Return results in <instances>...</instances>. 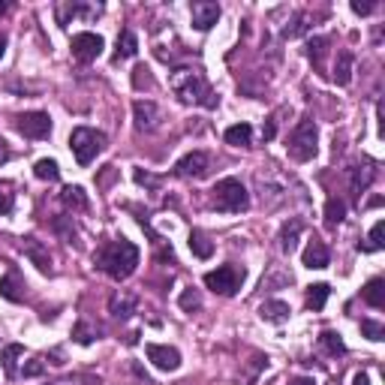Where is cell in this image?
<instances>
[{
    "mask_svg": "<svg viewBox=\"0 0 385 385\" xmlns=\"http://www.w3.org/2000/svg\"><path fill=\"white\" fill-rule=\"evenodd\" d=\"M63 205L67 208H76V211H85L88 208V196L81 187H67L63 190Z\"/></svg>",
    "mask_w": 385,
    "mask_h": 385,
    "instance_id": "obj_30",
    "label": "cell"
},
{
    "mask_svg": "<svg viewBox=\"0 0 385 385\" xmlns=\"http://www.w3.org/2000/svg\"><path fill=\"white\" fill-rule=\"evenodd\" d=\"M139 51V40H136L133 31H121L117 36V49H115V60H126V58H136Z\"/></svg>",
    "mask_w": 385,
    "mask_h": 385,
    "instance_id": "obj_19",
    "label": "cell"
},
{
    "mask_svg": "<svg viewBox=\"0 0 385 385\" xmlns=\"http://www.w3.org/2000/svg\"><path fill=\"white\" fill-rule=\"evenodd\" d=\"M108 310H112L115 319H126L136 310V298L126 295V292H117V295H112V301H108Z\"/></svg>",
    "mask_w": 385,
    "mask_h": 385,
    "instance_id": "obj_22",
    "label": "cell"
},
{
    "mask_svg": "<svg viewBox=\"0 0 385 385\" xmlns=\"http://www.w3.org/2000/svg\"><path fill=\"white\" fill-rule=\"evenodd\" d=\"M33 175L40 178V181H58L60 178V169H58V163H54V160H36Z\"/></svg>",
    "mask_w": 385,
    "mask_h": 385,
    "instance_id": "obj_29",
    "label": "cell"
},
{
    "mask_svg": "<svg viewBox=\"0 0 385 385\" xmlns=\"http://www.w3.org/2000/svg\"><path fill=\"white\" fill-rule=\"evenodd\" d=\"M0 295L6 301H22V292H18V283L13 274H6V277H0Z\"/></svg>",
    "mask_w": 385,
    "mask_h": 385,
    "instance_id": "obj_34",
    "label": "cell"
},
{
    "mask_svg": "<svg viewBox=\"0 0 385 385\" xmlns=\"http://www.w3.org/2000/svg\"><path fill=\"white\" fill-rule=\"evenodd\" d=\"M103 36L99 33H76L72 36V58H76L79 63H90V60H97L99 54H103Z\"/></svg>",
    "mask_w": 385,
    "mask_h": 385,
    "instance_id": "obj_8",
    "label": "cell"
},
{
    "mask_svg": "<svg viewBox=\"0 0 385 385\" xmlns=\"http://www.w3.org/2000/svg\"><path fill=\"white\" fill-rule=\"evenodd\" d=\"M307 15H298L295 22H292V27H286V31H283V36H286V40H295V36H301V33H307Z\"/></svg>",
    "mask_w": 385,
    "mask_h": 385,
    "instance_id": "obj_38",
    "label": "cell"
},
{
    "mask_svg": "<svg viewBox=\"0 0 385 385\" xmlns=\"http://www.w3.org/2000/svg\"><path fill=\"white\" fill-rule=\"evenodd\" d=\"M301 229H304V223H301L298 217H292L289 223L280 229V250H283V253H292V250H295V244H298V235H301Z\"/></svg>",
    "mask_w": 385,
    "mask_h": 385,
    "instance_id": "obj_17",
    "label": "cell"
},
{
    "mask_svg": "<svg viewBox=\"0 0 385 385\" xmlns=\"http://www.w3.org/2000/svg\"><path fill=\"white\" fill-rule=\"evenodd\" d=\"M319 343H322V350L328 352V355H346V343H343V337L337 334V331H322L319 334Z\"/></svg>",
    "mask_w": 385,
    "mask_h": 385,
    "instance_id": "obj_27",
    "label": "cell"
},
{
    "mask_svg": "<svg viewBox=\"0 0 385 385\" xmlns=\"http://www.w3.org/2000/svg\"><path fill=\"white\" fill-rule=\"evenodd\" d=\"M328 45H331V40H328V36H313V40L307 42V54H310V60H313V67H316V69H322V67H325Z\"/></svg>",
    "mask_w": 385,
    "mask_h": 385,
    "instance_id": "obj_23",
    "label": "cell"
},
{
    "mask_svg": "<svg viewBox=\"0 0 385 385\" xmlns=\"http://www.w3.org/2000/svg\"><path fill=\"white\" fill-rule=\"evenodd\" d=\"M328 292H331V289H328L325 283H313V286L307 289V307L310 310H322L325 301H328Z\"/></svg>",
    "mask_w": 385,
    "mask_h": 385,
    "instance_id": "obj_28",
    "label": "cell"
},
{
    "mask_svg": "<svg viewBox=\"0 0 385 385\" xmlns=\"http://www.w3.org/2000/svg\"><path fill=\"white\" fill-rule=\"evenodd\" d=\"M24 355V346L22 343H9V346H3V352H0V361H3V373L6 377H15V364H18V359Z\"/></svg>",
    "mask_w": 385,
    "mask_h": 385,
    "instance_id": "obj_25",
    "label": "cell"
},
{
    "mask_svg": "<svg viewBox=\"0 0 385 385\" xmlns=\"http://www.w3.org/2000/svg\"><path fill=\"white\" fill-rule=\"evenodd\" d=\"M289 313H292L289 304H286V301H277V298H274V301H265V304L259 307V316L265 319V322H274V325L286 322Z\"/></svg>",
    "mask_w": 385,
    "mask_h": 385,
    "instance_id": "obj_15",
    "label": "cell"
},
{
    "mask_svg": "<svg viewBox=\"0 0 385 385\" xmlns=\"http://www.w3.org/2000/svg\"><path fill=\"white\" fill-rule=\"evenodd\" d=\"M22 250H24V256H27V259H31L42 274H51V256H49V250H45L42 241H36V238H24V241H22Z\"/></svg>",
    "mask_w": 385,
    "mask_h": 385,
    "instance_id": "obj_13",
    "label": "cell"
},
{
    "mask_svg": "<svg viewBox=\"0 0 385 385\" xmlns=\"http://www.w3.org/2000/svg\"><path fill=\"white\" fill-rule=\"evenodd\" d=\"M292 385H313V382H310V379H304V377H301V379H295V382H292Z\"/></svg>",
    "mask_w": 385,
    "mask_h": 385,
    "instance_id": "obj_43",
    "label": "cell"
},
{
    "mask_svg": "<svg viewBox=\"0 0 385 385\" xmlns=\"http://www.w3.org/2000/svg\"><path fill=\"white\" fill-rule=\"evenodd\" d=\"M69 148L76 154L79 166H90L97 160V154L106 148V136L99 130H90V126H76L69 136Z\"/></svg>",
    "mask_w": 385,
    "mask_h": 385,
    "instance_id": "obj_5",
    "label": "cell"
},
{
    "mask_svg": "<svg viewBox=\"0 0 385 385\" xmlns=\"http://www.w3.org/2000/svg\"><path fill=\"white\" fill-rule=\"evenodd\" d=\"M361 295H364V301H368L370 307H377V310H382L385 307V283L379 280V277H373V280H368V286L361 289Z\"/></svg>",
    "mask_w": 385,
    "mask_h": 385,
    "instance_id": "obj_21",
    "label": "cell"
},
{
    "mask_svg": "<svg viewBox=\"0 0 385 385\" xmlns=\"http://www.w3.org/2000/svg\"><path fill=\"white\" fill-rule=\"evenodd\" d=\"M133 117H136V130H157L160 121H163V112L157 108V103H151V99H136L133 106Z\"/></svg>",
    "mask_w": 385,
    "mask_h": 385,
    "instance_id": "obj_10",
    "label": "cell"
},
{
    "mask_svg": "<svg viewBox=\"0 0 385 385\" xmlns=\"http://www.w3.org/2000/svg\"><path fill=\"white\" fill-rule=\"evenodd\" d=\"M133 85H136V90H142V88H151V85H154L151 69L145 67V63H139V67L133 69Z\"/></svg>",
    "mask_w": 385,
    "mask_h": 385,
    "instance_id": "obj_37",
    "label": "cell"
},
{
    "mask_svg": "<svg viewBox=\"0 0 385 385\" xmlns=\"http://www.w3.org/2000/svg\"><path fill=\"white\" fill-rule=\"evenodd\" d=\"M343 220H346V202L343 199H328L325 202V223L334 229V226H341Z\"/></svg>",
    "mask_w": 385,
    "mask_h": 385,
    "instance_id": "obj_26",
    "label": "cell"
},
{
    "mask_svg": "<svg viewBox=\"0 0 385 385\" xmlns=\"http://www.w3.org/2000/svg\"><path fill=\"white\" fill-rule=\"evenodd\" d=\"M385 220H379V223H373V229H370V238H368V244L361 247V250H382L385 247Z\"/></svg>",
    "mask_w": 385,
    "mask_h": 385,
    "instance_id": "obj_32",
    "label": "cell"
},
{
    "mask_svg": "<svg viewBox=\"0 0 385 385\" xmlns=\"http://www.w3.org/2000/svg\"><path fill=\"white\" fill-rule=\"evenodd\" d=\"M13 202H15L13 184H6V181H0V214H9V211H13Z\"/></svg>",
    "mask_w": 385,
    "mask_h": 385,
    "instance_id": "obj_36",
    "label": "cell"
},
{
    "mask_svg": "<svg viewBox=\"0 0 385 385\" xmlns=\"http://www.w3.org/2000/svg\"><path fill=\"white\" fill-rule=\"evenodd\" d=\"M361 334L373 343H382L385 341V325L382 322H373V319H361Z\"/></svg>",
    "mask_w": 385,
    "mask_h": 385,
    "instance_id": "obj_31",
    "label": "cell"
},
{
    "mask_svg": "<svg viewBox=\"0 0 385 385\" xmlns=\"http://www.w3.org/2000/svg\"><path fill=\"white\" fill-rule=\"evenodd\" d=\"M169 85H172V90H175V97L181 99V103H187V106L217 108V103H220V97L211 90L205 76H202L199 69H192V67H178L169 76Z\"/></svg>",
    "mask_w": 385,
    "mask_h": 385,
    "instance_id": "obj_1",
    "label": "cell"
},
{
    "mask_svg": "<svg viewBox=\"0 0 385 385\" xmlns=\"http://www.w3.org/2000/svg\"><path fill=\"white\" fill-rule=\"evenodd\" d=\"M352 63H355V58H352V51H337V60H334V81L337 85H350L352 81Z\"/></svg>",
    "mask_w": 385,
    "mask_h": 385,
    "instance_id": "obj_16",
    "label": "cell"
},
{
    "mask_svg": "<svg viewBox=\"0 0 385 385\" xmlns=\"http://www.w3.org/2000/svg\"><path fill=\"white\" fill-rule=\"evenodd\" d=\"M211 205L223 211V214H241V211L250 208V196H247V190L238 178H223L211 190Z\"/></svg>",
    "mask_w": 385,
    "mask_h": 385,
    "instance_id": "obj_3",
    "label": "cell"
},
{
    "mask_svg": "<svg viewBox=\"0 0 385 385\" xmlns=\"http://www.w3.org/2000/svg\"><path fill=\"white\" fill-rule=\"evenodd\" d=\"M352 385H370V377H368V373H355Z\"/></svg>",
    "mask_w": 385,
    "mask_h": 385,
    "instance_id": "obj_41",
    "label": "cell"
},
{
    "mask_svg": "<svg viewBox=\"0 0 385 385\" xmlns=\"http://www.w3.org/2000/svg\"><path fill=\"white\" fill-rule=\"evenodd\" d=\"M301 262H304V268H316V271H322L328 268V262H331V253H328V247L322 241H310L304 247V256H301Z\"/></svg>",
    "mask_w": 385,
    "mask_h": 385,
    "instance_id": "obj_14",
    "label": "cell"
},
{
    "mask_svg": "<svg viewBox=\"0 0 385 385\" xmlns=\"http://www.w3.org/2000/svg\"><path fill=\"white\" fill-rule=\"evenodd\" d=\"M205 286L211 292H217V295H235L244 286V268H238V265H220L217 271L205 274Z\"/></svg>",
    "mask_w": 385,
    "mask_h": 385,
    "instance_id": "obj_6",
    "label": "cell"
},
{
    "mask_svg": "<svg viewBox=\"0 0 385 385\" xmlns=\"http://www.w3.org/2000/svg\"><path fill=\"white\" fill-rule=\"evenodd\" d=\"M226 145H235V148H247L253 139V126L250 124H235V126H229L226 130Z\"/></svg>",
    "mask_w": 385,
    "mask_h": 385,
    "instance_id": "obj_20",
    "label": "cell"
},
{
    "mask_svg": "<svg viewBox=\"0 0 385 385\" xmlns=\"http://www.w3.org/2000/svg\"><path fill=\"white\" fill-rule=\"evenodd\" d=\"M3 51H6V36H0V58H3Z\"/></svg>",
    "mask_w": 385,
    "mask_h": 385,
    "instance_id": "obj_42",
    "label": "cell"
},
{
    "mask_svg": "<svg viewBox=\"0 0 385 385\" xmlns=\"http://www.w3.org/2000/svg\"><path fill=\"white\" fill-rule=\"evenodd\" d=\"M6 13V3H3V0H0V15H3Z\"/></svg>",
    "mask_w": 385,
    "mask_h": 385,
    "instance_id": "obj_44",
    "label": "cell"
},
{
    "mask_svg": "<svg viewBox=\"0 0 385 385\" xmlns=\"http://www.w3.org/2000/svg\"><path fill=\"white\" fill-rule=\"evenodd\" d=\"M190 18H192L196 31H211V27L220 22V6L211 3V0H196V3L190 6Z\"/></svg>",
    "mask_w": 385,
    "mask_h": 385,
    "instance_id": "obj_11",
    "label": "cell"
},
{
    "mask_svg": "<svg viewBox=\"0 0 385 385\" xmlns=\"http://www.w3.org/2000/svg\"><path fill=\"white\" fill-rule=\"evenodd\" d=\"M373 175H377V169H370V166H355V169H352L350 187H352V196H355V199H361V192L370 187Z\"/></svg>",
    "mask_w": 385,
    "mask_h": 385,
    "instance_id": "obj_18",
    "label": "cell"
},
{
    "mask_svg": "<svg viewBox=\"0 0 385 385\" xmlns=\"http://www.w3.org/2000/svg\"><path fill=\"white\" fill-rule=\"evenodd\" d=\"M208 169H211V160H208V154H202V151L187 154V157L178 160V166H175V172L181 178H205Z\"/></svg>",
    "mask_w": 385,
    "mask_h": 385,
    "instance_id": "obj_12",
    "label": "cell"
},
{
    "mask_svg": "<svg viewBox=\"0 0 385 385\" xmlns=\"http://www.w3.org/2000/svg\"><path fill=\"white\" fill-rule=\"evenodd\" d=\"M97 334H99V328H97V325H90V322H79V325H76V331H72L76 343H81V346L94 343V337H97Z\"/></svg>",
    "mask_w": 385,
    "mask_h": 385,
    "instance_id": "obj_33",
    "label": "cell"
},
{
    "mask_svg": "<svg viewBox=\"0 0 385 385\" xmlns=\"http://www.w3.org/2000/svg\"><path fill=\"white\" fill-rule=\"evenodd\" d=\"M42 370H45V364L40 359H33L31 364H24V377H40Z\"/></svg>",
    "mask_w": 385,
    "mask_h": 385,
    "instance_id": "obj_39",
    "label": "cell"
},
{
    "mask_svg": "<svg viewBox=\"0 0 385 385\" xmlns=\"http://www.w3.org/2000/svg\"><path fill=\"white\" fill-rule=\"evenodd\" d=\"M352 13H355V15H370V13H373V3H361V0H352Z\"/></svg>",
    "mask_w": 385,
    "mask_h": 385,
    "instance_id": "obj_40",
    "label": "cell"
},
{
    "mask_svg": "<svg viewBox=\"0 0 385 385\" xmlns=\"http://www.w3.org/2000/svg\"><path fill=\"white\" fill-rule=\"evenodd\" d=\"M94 262H97V268H103L112 280H126L136 271V265H139V247L133 241H126V238L108 241L94 253Z\"/></svg>",
    "mask_w": 385,
    "mask_h": 385,
    "instance_id": "obj_2",
    "label": "cell"
},
{
    "mask_svg": "<svg viewBox=\"0 0 385 385\" xmlns=\"http://www.w3.org/2000/svg\"><path fill=\"white\" fill-rule=\"evenodd\" d=\"M15 130L24 139H49L51 133V117L49 112H24L15 117Z\"/></svg>",
    "mask_w": 385,
    "mask_h": 385,
    "instance_id": "obj_7",
    "label": "cell"
},
{
    "mask_svg": "<svg viewBox=\"0 0 385 385\" xmlns=\"http://www.w3.org/2000/svg\"><path fill=\"white\" fill-rule=\"evenodd\" d=\"M178 304H181V310L192 313V310H199V307H202V298H199V292H196V289H184V292H181V298H178Z\"/></svg>",
    "mask_w": 385,
    "mask_h": 385,
    "instance_id": "obj_35",
    "label": "cell"
},
{
    "mask_svg": "<svg viewBox=\"0 0 385 385\" xmlns=\"http://www.w3.org/2000/svg\"><path fill=\"white\" fill-rule=\"evenodd\" d=\"M148 352V361L154 364L157 370H166V373H175L181 368V352L175 346H160V343H148L145 346Z\"/></svg>",
    "mask_w": 385,
    "mask_h": 385,
    "instance_id": "obj_9",
    "label": "cell"
},
{
    "mask_svg": "<svg viewBox=\"0 0 385 385\" xmlns=\"http://www.w3.org/2000/svg\"><path fill=\"white\" fill-rule=\"evenodd\" d=\"M316 142H319V133H316V124L310 121V117H304L295 130L289 133V142H286V151L289 157L295 163H307L316 157Z\"/></svg>",
    "mask_w": 385,
    "mask_h": 385,
    "instance_id": "obj_4",
    "label": "cell"
},
{
    "mask_svg": "<svg viewBox=\"0 0 385 385\" xmlns=\"http://www.w3.org/2000/svg\"><path fill=\"white\" fill-rule=\"evenodd\" d=\"M190 250H192V256H199V259H211V253H214V244L208 241L205 232L192 229V232H190Z\"/></svg>",
    "mask_w": 385,
    "mask_h": 385,
    "instance_id": "obj_24",
    "label": "cell"
}]
</instances>
